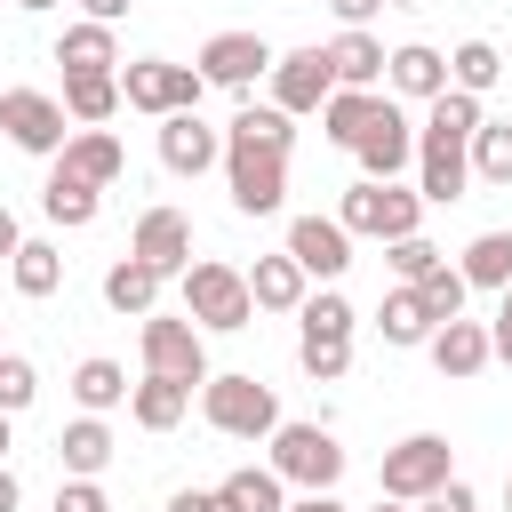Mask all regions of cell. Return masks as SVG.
Returning a JSON list of instances; mask_svg holds the SVG:
<instances>
[{"instance_id":"cell-28","label":"cell","mask_w":512,"mask_h":512,"mask_svg":"<svg viewBox=\"0 0 512 512\" xmlns=\"http://www.w3.org/2000/svg\"><path fill=\"white\" fill-rule=\"evenodd\" d=\"M248 296H256V312H296V304L312 296V280H304V264L280 248V256H256V264H248Z\"/></svg>"},{"instance_id":"cell-34","label":"cell","mask_w":512,"mask_h":512,"mask_svg":"<svg viewBox=\"0 0 512 512\" xmlns=\"http://www.w3.org/2000/svg\"><path fill=\"white\" fill-rule=\"evenodd\" d=\"M504 80V56H496V40H456L448 48V88H464V96H488Z\"/></svg>"},{"instance_id":"cell-31","label":"cell","mask_w":512,"mask_h":512,"mask_svg":"<svg viewBox=\"0 0 512 512\" xmlns=\"http://www.w3.org/2000/svg\"><path fill=\"white\" fill-rule=\"evenodd\" d=\"M8 280H16V296H32V304L56 296V288H64V248H56V240H24V248L8 256Z\"/></svg>"},{"instance_id":"cell-3","label":"cell","mask_w":512,"mask_h":512,"mask_svg":"<svg viewBox=\"0 0 512 512\" xmlns=\"http://www.w3.org/2000/svg\"><path fill=\"white\" fill-rule=\"evenodd\" d=\"M200 416H208V432H224V440H272V424H280V392L264 384V376H248V368H208V384H200Z\"/></svg>"},{"instance_id":"cell-32","label":"cell","mask_w":512,"mask_h":512,"mask_svg":"<svg viewBox=\"0 0 512 512\" xmlns=\"http://www.w3.org/2000/svg\"><path fill=\"white\" fill-rule=\"evenodd\" d=\"M72 400H80L88 416H112V408L128 400V368H120V360H104V352H88V360L72 368Z\"/></svg>"},{"instance_id":"cell-18","label":"cell","mask_w":512,"mask_h":512,"mask_svg":"<svg viewBox=\"0 0 512 512\" xmlns=\"http://www.w3.org/2000/svg\"><path fill=\"white\" fill-rule=\"evenodd\" d=\"M128 248H136L152 272H168V280H176V272L192 264V216H184V208H144V216H136V232H128Z\"/></svg>"},{"instance_id":"cell-38","label":"cell","mask_w":512,"mask_h":512,"mask_svg":"<svg viewBox=\"0 0 512 512\" xmlns=\"http://www.w3.org/2000/svg\"><path fill=\"white\" fill-rule=\"evenodd\" d=\"M408 288H416V296L432 304V320H456V312H464V296H472V288H464V272H456L448 256H440V264H432L424 280H408Z\"/></svg>"},{"instance_id":"cell-20","label":"cell","mask_w":512,"mask_h":512,"mask_svg":"<svg viewBox=\"0 0 512 512\" xmlns=\"http://www.w3.org/2000/svg\"><path fill=\"white\" fill-rule=\"evenodd\" d=\"M96 208H104V184H88V176H72V168H56V160H48L40 216H48L56 232H88V224H96Z\"/></svg>"},{"instance_id":"cell-13","label":"cell","mask_w":512,"mask_h":512,"mask_svg":"<svg viewBox=\"0 0 512 512\" xmlns=\"http://www.w3.org/2000/svg\"><path fill=\"white\" fill-rule=\"evenodd\" d=\"M264 72H272V40H264V32H216V40L200 48V80H208V88L248 96Z\"/></svg>"},{"instance_id":"cell-26","label":"cell","mask_w":512,"mask_h":512,"mask_svg":"<svg viewBox=\"0 0 512 512\" xmlns=\"http://www.w3.org/2000/svg\"><path fill=\"white\" fill-rule=\"evenodd\" d=\"M128 416H136V432H176V424L192 416V384H176V376H136V384H128Z\"/></svg>"},{"instance_id":"cell-50","label":"cell","mask_w":512,"mask_h":512,"mask_svg":"<svg viewBox=\"0 0 512 512\" xmlns=\"http://www.w3.org/2000/svg\"><path fill=\"white\" fill-rule=\"evenodd\" d=\"M8 448H16V416L0 408V464H8Z\"/></svg>"},{"instance_id":"cell-17","label":"cell","mask_w":512,"mask_h":512,"mask_svg":"<svg viewBox=\"0 0 512 512\" xmlns=\"http://www.w3.org/2000/svg\"><path fill=\"white\" fill-rule=\"evenodd\" d=\"M448 88V56L432 40H400L384 48V96H408V104H432Z\"/></svg>"},{"instance_id":"cell-52","label":"cell","mask_w":512,"mask_h":512,"mask_svg":"<svg viewBox=\"0 0 512 512\" xmlns=\"http://www.w3.org/2000/svg\"><path fill=\"white\" fill-rule=\"evenodd\" d=\"M16 8H32V16H40V8H56V0H16Z\"/></svg>"},{"instance_id":"cell-29","label":"cell","mask_w":512,"mask_h":512,"mask_svg":"<svg viewBox=\"0 0 512 512\" xmlns=\"http://www.w3.org/2000/svg\"><path fill=\"white\" fill-rule=\"evenodd\" d=\"M56 104L72 112V128H104L120 112V72H64V96Z\"/></svg>"},{"instance_id":"cell-2","label":"cell","mask_w":512,"mask_h":512,"mask_svg":"<svg viewBox=\"0 0 512 512\" xmlns=\"http://www.w3.org/2000/svg\"><path fill=\"white\" fill-rule=\"evenodd\" d=\"M176 288H184V320H192L200 336H240V328L256 320L248 272L224 264V256H192V264L176 272Z\"/></svg>"},{"instance_id":"cell-11","label":"cell","mask_w":512,"mask_h":512,"mask_svg":"<svg viewBox=\"0 0 512 512\" xmlns=\"http://www.w3.org/2000/svg\"><path fill=\"white\" fill-rule=\"evenodd\" d=\"M352 160H360V176H376V184H392L400 168H416V120L400 112V96H376L368 128L352 136Z\"/></svg>"},{"instance_id":"cell-10","label":"cell","mask_w":512,"mask_h":512,"mask_svg":"<svg viewBox=\"0 0 512 512\" xmlns=\"http://www.w3.org/2000/svg\"><path fill=\"white\" fill-rule=\"evenodd\" d=\"M0 136L32 160H56L64 136H72V112L48 96V88H0Z\"/></svg>"},{"instance_id":"cell-9","label":"cell","mask_w":512,"mask_h":512,"mask_svg":"<svg viewBox=\"0 0 512 512\" xmlns=\"http://www.w3.org/2000/svg\"><path fill=\"white\" fill-rule=\"evenodd\" d=\"M448 472H456V448H448L440 432H408V440H392V448H384V464H376V496L424 504Z\"/></svg>"},{"instance_id":"cell-23","label":"cell","mask_w":512,"mask_h":512,"mask_svg":"<svg viewBox=\"0 0 512 512\" xmlns=\"http://www.w3.org/2000/svg\"><path fill=\"white\" fill-rule=\"evenodd\" d=\"M56 64L64 72H120V24H96V16L64 24L56 32Z\"/></svg>"},{"instance_id":"cell-1","label":"cell","mask_w":512,"mask_h":512,"mask_svg":"<svg viewBox=\"0 0 512 512\" xmlns=\"http://www.w3.org/2000/svg\"><path fill=\"white\" fill-rule=\"evenodd\" d=\"M352 328H360V312H352V296L336 280L320 296H304L296 304V368L312 384H344L352 376Z\"/></svg>"},{"instance_id":"cell-36","label":"cell","mask_w":512,"mask_h":512,"mask_svg":"<svg viewBox=\"0 0 512 512\" xmlns=\"http://www.w3.org/2000/svg\"><path fill=\"white\" fill-rule=\"evenodd\" d=\"M472 176L480 184H512V120H480L472 128Z\"/></svg>"},{"instance_id":"cell-25","label":"cell","mask_w":512,"mask_h":512,"mask_svg":"<svg viewBox=\"0 0 512 512\" xmlns=\"http://www.w3.org/2000/svg\"><path fill=\"white\" fill-rule=\"evenodd\" d=\"M432 328H440V320H432V304H424L408 280H392V288H384V304H376V336H384L392 352H416Z\"/></svg>"},{"instance_id":"cell-19","label":"cell","mask_w":512,"mask_h":512,"mask_svg":"<svg viewBox=\"0 0 512 512\" xmlns=\"http://www.w3.org/2000/svg\"><path fill=\"white\" fill-rule=\"evenodd\" d=\"M424 352H432V368L448 376V384H472L480 368H488V320H440L432 336H424Z\"/></svg>"},{"instance_id":"cell-42","label":"cell","mask_w":512,"mask_h":512,"mask_svg":"<svg viewBox=\"0 0 512 512\" xmlns=\"http://www.w3.org/2000/svg\"><path fill=\"white\" fill-rule=\"evenodd\" d=\"M56 512H112V496H104L96 480H64V488H56Z\"/></svg>"},{"instance_id":"cell-35","label":"cell","mask_w":512,"mask_h":512,"mask_svg":"<svg viewBox=\"0 0 512 512\" xmlns=\"http://www.w3.org/2000/svg\"><path fill=\"white\" fill-rule=\"evenodd\" d=\"M368 112H376V88H328V104H320V136L352 152V136L368 128Z\"/></svg>"},{"instance_id":"cell-41","label":"cell","mask_w":512,"mask_h":512,"mask_svg":"<svg viewBox=\"0 0 512 512\" xmlns=\"http://www.w3.org/2000/svg\"><path fill=\"white\" fill-rule=\"evenodd\" d=\"M416 512H480V496H472V480H456V472H448V480H440Z\"/></svg>"},{"instance_id":"cell-22","label":"cell","mask_w":512,"mask_h":512,"mask_svg":"<svg viewBox=\"0 0 512 512\" xmlns=\"http://www.w3.org/2000/svg\"><path fill=\"white\" fill-rule=\"evenodd\" d=\"M160 288H168V272H152V264H144L136 248L104 264V304H112V312H128V320L160 312Z\"/></svg>"},{"instance_id":"cell-21","label":"cell","mask_w":512,"mask_h":512,"mask_svg":"<svg viewBox=\"0 0 512 512\" xmlns=\"http://www.w3.org/2000/svg\"><path fill=\"white\" fill-rule=\"evenodd\" d=\"M56 168H72V176H88V184H120V176H128V144H120L112 128H72L64 152H56Z\"/></svg>"},{"instance_id":"cell-12","label":"cell","mask_w":512,"mask_h":512,"mask_svg":"<svg viewBox=\"0 0 512 512\" xmlns=\"http://www.w3.org/2000/svg\"><path fill=\"white\" fill-rule=\"evenodd\" d=\"M464 184H472V136L416 128V192H424V208H448V200H464Z\"/></svg>"},{"instance_id":"cell-39","label":"cell","mask_w":512,"mask_h":512,"mask_svg":"<svg viewBox=\"0 0 512 512\" xmlns=\"http://www.w3.org/2000/svg\"><path fill=\"white\" fill-rule=\"evenodd\" d=\"M32 400H40V368H32L24 352H8V344H0V408H8V416H24Z\"/></svg>"},{"instance_id":"cell-54","label":"cell","mask_w":512,"mask_h":512,"mask_svg":"<svg viewBox=\"0 0 512 512\" xmlns=\"http://www.w3.org/2000/svg\"><path fill=\"white\" fill-rule=\"evenodd\" d=\"M504 512H512V480H504Z\"/></svg>"},{"instance_id":"cell-15","label":"cell","mask_w":512,"mask_h":512,"mask_svg":"<svg viewBox=\"0 0 512 512\" xmlns=\"http://www.w3.org/2000/svg\"><path fill=\"white\" fill-rule=\"evenodd\" d=\"M160 168H168V176H208V168H224V128H208L200 112H168V120H160Z\"/></svg>"},{"instance_id":"cell-44","label":"cell","mask_w":512,"mask_h":512,"mask_svg":"<svg viewBox=\"0 0 512 512\" xmlns=\"http://www.w3.org/2000/svg\"><path fill=\"white\" fill-rule=\"evenodd\" d=\"M168 512H224V496H216V488H176Z\"/></svg>"},{"instance_id":"cell-37","label":"cell","mask_w":512,"mask_h":512,"mask_svg":"<svg viewBox=\"0 0 512 512\" xmlns=\"http://www.w3.org/2000/svg\"><path fill=\"white\" fill-rule=\"evenodd\" d=\"M488 120V104L480 96H464V88H440L432 104H424V128H440V136H472Z\"/></svg>"},{"instance_id":"cell-56","label":"cell","mask_w":512,"mask_h":512,"mask_svg":"<svg viewBox=\"0 0 512 512\" xmlns=\"http://www.w3.org/2000/svg\"><path fill=\"white\" fill-rule=\"evenodd\" d=\"M0 328H8V320H0Z\"/></svg>"},{"instance_id":"cell-51","label":"cell","mask_w":512,"mask_h":512,"mask_svg":"<svg viewBox=\"0 0 512 512\" xmlns=\"http://www.w3.org/2000/svg\"><path fill=\"white\" fill-rule=\"evenodd\" d=\"M368 512H416V504H400V496H376V504H368Z\"/></svg>"},{"instance_id":"cell-49","label":"cell","mask_w":512,"mask_h":512,"mask_svg":"<svg viewBox=\"0 0 512 512\" xmlns=\"http://www.w3.org/2000/svg\"><path fill=\"white\" fill-rule=\"evenodd\" d=\"M16 504H24V488H16V472L0 464V512H16Z\"/></svg>"},{"instance_id":"cell-6","label":"cell","mask_w":512,"mask_h":512,"mask_svg":"<svg viewBox=\"0 0 512 512\" xmlns=\"http://www.w3.org/2000/svg\"><path fill=\"white\" fill-rule=\"evenodd\" d=\"M200 96H208L200 64H168V56H136V64H120V104H128V112H144V120L200 112Z\"/></svg>"},{"instance_id":"cell-33","label":"cell","mask_w":512,"mask_h":512,"mask_svg":"<svg viewBox=\"0 0 512 512\" xmlns=\"http://www.w3.org/2000/svg\"><path fill=\"white\" fill-rule=\"evenodd\" d=\"M464 288H512V232H472V248H464Z\"/></svg>"},{"instance_id":"cell-8","label":"cell","mask_w":512,"mask_h":512,"mask_svg":"<svg viewBox=\"0 0 512 512\" xmlns=\"http://www.w3.org/2000/svg\"><path fill=\"white\" fill-rule=\"evenodd\" d=\"M136 352H144V376H176V384H208V336L184 320V312H144L136 328Z\"/></svg>"},{"instance_id":"cell-27","label":"cell","mask_w":512,"mask_h":512,"mask_svg":"<svg viewBox=\"0 0 512 512\" xmlns=\"http://www.w3.org/2000/svg\"><path fill=\"white\" fill-rule=\"evenodd\" d=\"M56 464H64V480H96V472L112 464V424L80 408V416L56 432Z\"/></svg>"},{"instance_id":"cell-48","label":"cell","mask_w":512,"mask_h":512,"mask_svg":"<svg viewBox=\"0 0 512 512\" xmlns=\"http://www.w3.org/2000/svg\"><path fill=\"white\" fill-rule=\"evenodd\" d=\"M16 248H24V224H16V216H8V208H0V264H8V256H16Z\"/></svg>"},{"instance_id":"cell-5","label":"cell","mask_w":512,"mask_h":512,"mask_svg":"<svg viewBox=\"0 0 512 512\" xmlns=\"http://www.w3.org/2000/svg\"><path fill=\"white\" fill-rule=\"evenodd\" d=\"M224 184H232L240 216H280V200H288V152L224 128Z\"/></svg>"},{"instance_id":"cell-14","label":"cell","mask_w":512,"mask_h":512,"mask_svg":"<svg viewBox=\"0 0 512 512\" xmlns=\"http://www.w3.org/2000/svg\"><path fill=\"white\" fill-rule=\"evenodd\" d=\"M272 104L288 112V120H304V112H320L328 104V88H336V72H328V48H288V56H272Z\"/></svg>"},{"instance_id":"cell-7","label":"cell","mask_w":512,"mask_h":512,"mask_svg":"<svg viewBox=\"0 0 512 512\" xmlns=\"http://www.w3.org/2000/svg\"><path fill=\"white\" fill-rule=\"evenodd\" d=\"M264 448H272L264 464H272L288 488H336V480H344V440H336L328 424H288V416H280Z\"/></svg>"},{"instance_id":"cell-45","label":"cell","mask_w":512,"mask_h":512,"mask_svg":"<svg viewBox=\"0 0 512 512\" xmlns=\"http://www.w3.org/2000/svg\"><path fill=\"white\" fill-rule=\"evenodd\" d=\"M288 512H352V504H336V488H304V496H288Z\"/></svg>"},{"instance_id":"cell-30","label":"cell","mask_w":512,"mask_h":512,"mask_svg":"<svg viewBox=\"0 0 512 512\" xmlns=\"http://www.w3.org/2000/svg\"><path fill=\"white\" fill-rule=\"evenodd\" d=\"M216 496H224V512H288V480H280L272 464H240V472H224Z\"/></svg>"},{"instance_id":"cell-4","label":"cell","mask_w":512,"mask_h":512,"mask_svg":"<svg viewBox=\"0 0 512 512\" xmlns=\"http://www.w3.org/2000/svg\"><path fill=\"white\" fill-rule=\"evenodd\" d=\"M336 224L352 232V240H400V232H424V192L416 184H376V176H360V184H344V208H336Z\"/></svg>"},{"instance_id":"cell-47","label":"cell","mask_w":512,"mask_h":512,"mask_svg":"<svg viewBox=\"0 0 512 512\" xmlns=\"http://www.w3.org/2000/svg\"><path fill=\"white\" fill-rule=\"evenodd\" d=\"M136 0H80V16H96V24H120Z\"/></svg>"},{"instance_id":"cell-43","label":"cell","mask_w":512,"mask_h":512,"mask_svg":"<svg viewBox=\"0 0 512 512\" xmlns=\"http://www.w3.org/2000/svg\"><path fill=\"white\" fill-rule=\"evenodd\" d=\"M488 360H504V368H512V296H504V312L488 320Z\"/></svg>"},{"instance_id":"cell-40","label":"cell","mask_w":512,"mask_h":512,"mask_svg":"<svg viewBox=\"0 0 512 512\" xmlns=\"http://www.w3.org/2000/svg\"><path fill=\"white\" fill-rule=\"evenodd\" d=\"M384 264H392V280H424V272L440 264V248H432L424 232H400V240H384Z\"/></svg>"},{"instance_id":"cell-16","label":"cell","mask_w":512,"mask_h":512,"mask_svg":"<svg viewBox=\"0 0 512 512\" xmlns=\"http://www.w3.org/2000/svg\"><path fill=\"white\" fill-rule=\"evenodd\" d=\"M280 248L304 264V280H344V272H352V232H344L336 216H296Z\"/></svg>"},{"instance_id":"cell-24","label":"cell","mask_w":512,"mask_h":512,"mask_svg":"<svg viewBox=\"0 0 512 512\" xmlns=\"http://www.w3.org/2000/svg\"><path fill=\"white\" fill-rule=\"evenodd\" d=\"M328 72H336V88H384V40L368 24H344L328 40Z\"/></svg>"},{"instance_id":"cell-55","label":"cell","mask_w":512,"mask_h":512,"mask_svg":"<svg viewBox=\"0 0 512 512\" xmlns=\"http://www.w3.org/2000/svg\"><path fill=\"white\" fill-rule=\"evenodd\" d=\"M504 296H512V288H504Z\"/></svg>"},{"instance_id":"cell-46","label":"cell","mask_w":512,"mask_h":512,"mask_svg":"<svg viewBox=\"0 0 512 512\" xmlns=\"http://www.w3.org/2000/svg\"><path fill=\"white\" fill-rule=\"evenodd\" d=\"M328 8H336V24H368L384 0H328Z\"/></svg>"},{"instance_id":"cell-53","label":"cell","mask_w":512,"mask_h":512,"mask_svg":"<svg viewBox=\"0 0 512 512\" xmlns=\"http://www.w3.org/2000/svg\"><path fill=\"white\" fill-rule=\"evenodd\" d=\"M384 8H424V0H384Z\"/></svg>"}]
</instances>
